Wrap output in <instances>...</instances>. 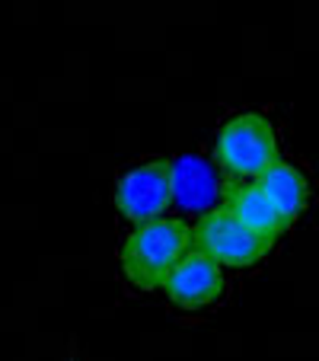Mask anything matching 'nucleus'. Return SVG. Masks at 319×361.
I'll return each instance as SVG.
<instances>
[{
    "label": "nucleus",
    "instance_id": "obj_1",
    "mask_svg": "<svg viewBox=\"0 0 319 361\" xmlns=\"http://www.w3.org/2000/svg\"><path fill=\"white\" fill-rule=\"evenodd\" d=\"M189 243L192 231L185 227V221L160 214L128 233V240L122 243V269L131 285L160 288Z\"/></svg>",
    "mask_w": 319,
    "mask_h": 361
},
{
    "label": "nucleus",
    "instance_id": "obj_5",
    "mask_svg": "<svg viewBox=\"0 0 319 361\" xmlns=\"http://www.w3.org/2000/svg\"><path fill=\"white\" fill-rule=\"evenodd\" d=\"M170 189H173V204L182 214H201L214 212L224 195V176H220L218 160L204 157V154H179L170 160Z\"/></svg>",
    "mask_w": 319,
    "mask_h": 361
},
{
    "label": "nucleus",
    "instance_id": "obj_7",
    "mask_svg": "<svg viewBox=\"0 0 319 361\" xmlns=\"http://www.w3.org/2000/svg\"><path fill=\"white\" fill-rule=\"evenodd\" d=\"M220 204H224L239 224H246L252 233H258L265 243H275V240L287 231V224H291V221L265 198V192L258 189L256 183H246V179H224Z\"/></svg>",
    "mask_w": 319,
    "mask_h": 361
},
{
    "label": "nucleus",
    "instance_id": "obj_8",
    "mask_svg": "<svg viewBox=\"0 0 319 361\" xmlns=\"http://www.w3.org/2000/svg\"><path fill=\"white\" fill-rule=\"evenodd\" d=\"M256 185L265 192V198H268L287 221L297 218V214L306 208V198H310L306 176L297 170V166L284 164V160H275L272 166H265V170L256 176Z\"/></svg>",
    "mask_w": 319,
    "mask_h": 361
},
{
    "label": "nucleus",
    "instance_id": "obj_2",
    "mask_svg": "<svg viewBox=\"0 0 319 361\" xmlns=\"http://www.w3.org/2000/svg\"><path fill=\"white\" fill-rule=\"evenodd\" d=\"M214 160L230 179H256L278 160V141L268 118L258 112H239L227 118L214 141Z\"/></svg>",
    "mask_w": 319,
    "mask_h": 361
},
{
    "label": "nucleus",
    "instance_id": "obj_4",
    "mask_svg": "<svg viewBox=\"0 0 319 361\" xmlns=\"http://www.w3.org/2000/svg\"><path fill=\"white\" fill-rule=\"evenodd\" d=\"M115 204L122 218L144 224L154 221L173 204V189H170V160L150 157L141 164L128 166L118 176L115 185Z\"/></svg>",
    "mask_w": 319,
    "mask_h": 361
},
{
    "label": "nucleus",
    "instance_id": "obj_3",
    "mask_svg": "<svg viewBox=\"0 0 319 361\" xmlns=\"http://www.w3.org/2000/svg\"><path fill=\"white\" fill-rule=\"evenodd\" d=\"M192 246L208 252L220 266H256L272 243H265L258 233L239 224L227 208H214L198 218L195 231H192Z\"/></svg>",
    "mask_w": 319,
    "mask_h": 361
},
{
    "label": "nucleus",
    "instance_id": "obj_6",
    "mask_svg": "<svg viewBox=\"0 0 319 361\" xmlns=\"http://www.w3.org/2000/svg\"><path fill=\"white\" fill-rule=\"evenodd\" d=\"M224 272H220V262L211 259L208 252L192 250L182 252L179 262L170 269L163 281V291L173 304L179 307H208L224 294Z\"/></svg>",
    "mask_w": 319,
    "mask_h": 361
}]
</instances>
